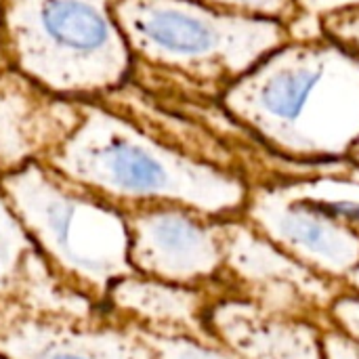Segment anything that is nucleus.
<instances>
[{"instance_id":"9b49d317","label":"nucleus","mask_w":359,"mask_h":359,"mask_svg":"<svg viewBox=\"0 0 359 359\" xmlns=\"http://www.w3.org/2000/svg\"><path fill=\"white\" fill-rule=\"evenodd\" d=\"M206 324L221 345L242 359H324V324L269 311L223 290L210 303Z\"/></svg>"},{"instance_id":"ddd939ff","label":"nucleus","mask_w":359,"mask_h":359,"mask_svg":"<svg viewBox=\"0 0 359 359\" xmlns=\"http://www.w3.org/2000/svg\"><path fill=\"white\" fill-rule=\"evenodd\" d=\"M11 303L21 313L50 320L88 322L109 316L103 303L93 299L65 273L53 267L38 248H34L25 259Z\"/></svg>"},{"instance_id":"423d86ee","label":"nucleus","mask_w":359,"mask_h":359,"mask_svg":"<svg viewBox=\"0 0 359 359\" xmlns=\"http://www.w3.org/2000/svg\"><path fill=\"white\" fill-rule=\"evenodd\" d=\"M223 273L219 286L269 311L328 322L332 299L345 282L318 273L278 248L244 217L221 219Z\"/></svg>"},{"instance_id":"7ed1b4c3","label":"nucleus","mask_w":359,"mask_h":359,"mask_svg":"<svg viewBox=\"0 0 359 359\" xmlns=\"http://www.w3.org/2000/svg\"><path fill=\"white\" fill-rule=\"evenodd\" d=\"M114 17L135 65L221 97L261 59L292 40L269 17L221 11L198 0H116Z\"/></svg>"},{"instance_id":"5701e85b","label":"nucleus","mask_w":359,"mask_h":359,"mask_svg":"<svg viewBox=\"0 0 359 359\" xmlns=\"http://www.w3.org/2000/svg\"><path fill=\"white\" fill-rule=\"evenodd\" d=\"M347 160L349 162H353V164H358L359 166V141L349 149V154H347Z\"/></svg>"},{"instance_id":"0eeeda50","label":"nucleus","mask_w":359,"mask_h":359,"mask_svg":"<svg viewBox=\"0 0 359 359\" xmlns=\"http://www.w3.org/2000/svg\"><path fill=\"white\" fill-rule=\"evenodd\" d=\"M122 210L135 273L181 286H219L221 219L181 204H141Z\"/></svg>"},{"instance_id":"6e6552de","label":"nucleus","mask_w":359,"mask_h":359,"mask_svg":"<svg viewBox=\"0 0 359 359\" xmlns=\"http://www.w3.org/2000/svg\"><path fill=\"white\" fill-rule=\"evenodd\" d=\"M278 248L345 282L359 263V233L292 196L278 179L250 185L242 215Z\"/></svg>"},{"instance_id":"20e7f679","label":"nucleus","mask_w":359,"mask_h":359,"mask_svg":"<svg viewBox=\"0 0 359 359\" xmlns=\"http://www.w3.org/2000/svg\"><path fill=\"white\" fill-rule=\"evenodd\" d=\"M114 2L0 0L6 65L72 101H97L118 90L135 72V59Z\"/></svg>"},{"instance_id":"4468645a","label":"nucleus","mask_w":359,"mask_h":359,"mask_svg":"<svg viewBox=\"0 0 359 359\" xmlns=\"http://www.w3.org/2000/svg\"><path fill=\"white\" fill-rule=\"evenodd\" d=\"M34 248L32 238L0 189V299L11 303L21 267Z\"/></svg>"},{"instance_id":"a211bd4d","label":"nucleus","mask_w":359,"mask_h":359,"mask_svg":"<svg viewBox=\"0 0 359 359\" xmlns=\"http://www.w3.org/2000/svg\"><path fill=\"white\" fill-rule=\"evenodd\" d=\"M322 32L326 38L334 40L359 57V8L326 15L322 19Z\"/></svg>"},{"instance_id":"f8f14e48","label":"nucleus","mask_w":359,"mask_h":359,"mask_svg":"<svg viewBox=\"0 0 359 359\" xmlns=\"http://www.w3.org/2000/svg\"><path fill=\"white\" fill-rule=\"evenodd\" d=\"M219 292L221 286H181L130 273L111 284L105 307L111 318L135 328L215 339L206 313Z\"/></svg>"},{"instance_id":"f03ea898","label":"nucleus","mask_w":359,"mask_h":359,"mask_svg":"<svg viewBox=\"0 0 359 359\" xmlns=\"http://www.w3.org/2000/svg\"><path fill=\"white\" fill-rule=\"evenodd\" d=\"M78 122L44 160L120 208L181 204L212 219L240 217L244 175L196 158L99 101H78Z\"/></svg>"},{"instance_id":"39448f33","label":"nucleus","mask_w":359,"mask_h":359,"mask_svg":"<svg viewBox=\"0 0 359 359\" xmlns=\"http://www.w3.org/2000/svg\"><path fill=\"white\" fill-rule=\"evenodd\" d=\"M0 189L40 255L105 305L114 282L135 273L120 206L46 162L0 175Z\"/></svg>"},{"instance_id":"2eb2a0df","label":"nucleus","mask_w":359,"mask_h":359,"mask_svg":"<svg viewBox=\"0 0 359 359\" xmlns=\"http://www.w3.org/2000/svg\"><path fill=\"white\" fill-rule=\"evenodd\" d=\"M135 330L156 359H242L217 339H202L181 332H154L143 328Z\"/></svg>"},{"instance_id":"9d476101","label":"nucleus","mask_w":359,"mask_h":359,"mask_svg":"<svg viewBox=\"0 0 359 359\" xmlns=\"http://www.w3.org/2000/svg\"><path fill=\"white\" fill-rule=\"evenodd\" d=\"M78 116V101L48 93L11 65L0 67V175L44 162Z\"/></svg>"},{"instance_id":"6ab92c4d","label":"nucleus","mask_w":359,"mask_h":359,"mask_svg":"<svg viewBox=\"0 0 359 359\" xmlns=\"http://www.w3.org/2000/svg\"><path fill=\"white\" fill-rule=\"evenodd\" d=\"M322 355L324 359H359V343L326 322L322 326Z\"/></svg>"},{"instance_id":"1a4fd4ad","label":"nucleus","mask_w":359,"mask_h":359,"mask_svg":"<svg viewBox=\"0 0 359 359\" xmlns=\"http://www.w3.org/2000/svg\"><path fill=\"white\" fill-rule=\"evenodd\" d=\"M4 359H156L137 330L111 316L72 322L13 311L0 328Z\"/></svg>"},{"instance_id":"b1692460","label":"nucleus","mask_w":359,"mask_h":359,"mask_svg":"<svg viewBox=\"0 0 359 359\" xmlns=\"http://www.w3.org/2000/svg\"><path fill=\"white\" fill-rule=\"evenodd\" d=\"M0 359H4V358H2V355H0Z\"/></svg>"},{"instance_id":"4be33fe9","label":"nucleus","mask_w":359,"mask_h":359,"mask_svg":"<svg viewBox=\"0 0 359 359\" xmlns=\"http://www.w3.org/2000/svg\"><path fill=\"white\" fill-rule=\"evenodd\" d=\"M345 286L351 288V290H355V292H359V263L355 265V269L345 278Z\"/></svg>"},{"instance_id":"dca6fc26","label":"nucleus","mask_w":359,"mask_h":359,"mask_svg":"<svg viewBox=\"0 0 359 359\" xmlns=\"http://www.w3.org/2000/svg\"><path fill=\"white\" fill-rule=\"evenodd\" d=\"M198 2L210 4L221 11L255 15V17H269V19H278L282 23H288L297 15L292 0H198Z\"/></svg>"},{"instance_id":"412c9836","label":"nucleus","mask_w":359,"mask_h":359,"mask_svg":"<svg viewBox=\"0 0 359 359\" xmlns=\"http://www.w3.org/2000/svg\"><path fill=\"white\" fill-rule=\"evenodd\" d=\"M13 311H15V305L13 303H8V301H4V299H0V328L6 324V320L13 316Z\"/></svg>"},{"instance_id":"f257e3e1","label":"nucleus","mask_w":359,"mask_h":359,"mask_svg":"<svg viewBox=\"0 0 359 359\" xmlns=\"http://www.w3.org/2000/svg\"><path fill=\"white\" fill-rule=\"evenodd\" d=\"M219 101L273 156L301 164L345 160L359 141V57L326 36L290 40Z\"/></svg>"},{"instance_id":"aec40b11","label":"nucleus","mask_w":359,"mask_h":359,"mask_svg":"<svg viewBox=\"0 0 359 359\" xmlns=\"http://www.w3.org/2000/svg\"><path fill=\"white\" fill-rule=\"evenodd\" d=\"M292 4L297 8V15L316 23H322L326 15L359 8V0H292Z\"/></svg>"},{"instance_id":"f3484780","label":"nucleus","mask_w":359,"mask_h":359,"mask_svg":"<svg viewBox=\"0 0 359 359\" xmlns=\"http://www.w3.org/2000/svg\"><path fill=\"white\" fill-rule=\"evenodd\" d=\"M328 322L359 343V292L345 286L328 307Z\"/></svg>"}]
</instances>
